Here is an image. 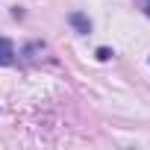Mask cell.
<instances>
[{"label":"cell","instance_id":"277c9868","mask_svg":"<svg viewBox=\"0 0 150 150\" xmlns=\"http://www.w3.org/2000/svg\"><path fill=\"white\" fill-rule=\"evenodd\" d=\"M141 9H144V15H150V0H141Z\"/></svg>","mask_w":150,"mask_h":150},{"label":"cell","instance_id":"6da1fadb","mask_svg":"<svg viewBox=\"0 0 150 150\" xmlns=\"http://www.w3.org/2000/svg\"><path fill=\"white\" fill-rule=\"evenodd\" d=\"M15 62V47L9 38H0V65H12Z\"/></svg>","mask_w":150,"mask_h":150},{"label":"cell","instance_id":"3957f363","mask_svg":"<svg viewBox=\"0 0 150 150\" xmlns=\"http://www.w3.org/2000/svg\"><path fill=\"white\" fill-rule=\"evenodd\" d=\"M109 56H112V53H109V47H100V50H97V59H100V62H106Z\"/></svg>","mask_w":150,"mask_h":150},{"label":"cell","instance_id":"7a4b0ae2","mask_svg":"<svg viewBox=\"0 0 150 150\" xmlns=\"http://www.w3.org/2000/svg\"><path fill=\"white\" fill-rule=\"evenodd\" d=\"M71 24L77 27L80 33H88V30H91V21H88L86 15H80V12H74V15H71Z\"/></svg>","mask_w":150,"mask_h":150}]
</instances>
